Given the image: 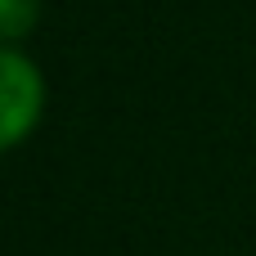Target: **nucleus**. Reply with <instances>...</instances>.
Masks as SVG:
<instances>
[{"mask_svg": "<svg viewBox=\"0 0 256 256\" xmlns=\"http://www.w3.org/2000/svg\"><path fill=\"white\" fill-rule=\"evenodd\" d=\"M36 0H0V36L4 40H18L32 22H36Z\"/></svg>", "mask_w": 256, "mask_h": 256, "instance_id": "obj_2", "label": "nucleus"}, {"mask_svg": "<svg viewBox=\"0 0 256 256\" xmlns=\"http://www.w3.org/2000/svg\"><path fill=\"white\" fill-rule=\"evenodd\" d=\"M40 72L32 58L0 50V148H14L40 117Z\"/></svg>", "mask_w": 256, "mask_h": 256, "instance_id": "obj_1", "label": "nucleus"}]
</instances>
